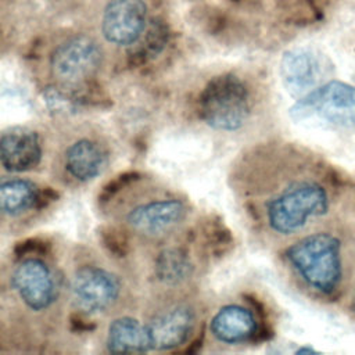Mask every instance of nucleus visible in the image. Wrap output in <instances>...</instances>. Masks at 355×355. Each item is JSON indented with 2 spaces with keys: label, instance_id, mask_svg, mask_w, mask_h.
I'll return each instance as SVG.
<instances>
[{
  "label": "nucleus",
  "instance_id": "nucleus-1",
  "mask_svg": "<svg viewBox=\"0 0 355 355\" xmlns=\"http://www.w3.org/2000/svg\"><path fill=\"white\" fill-rule=\"evenodd\" d=\"M261 191H250L247 209L272 239L288 243L352 205L338 171L291 144L261 153Z\"/></svg>",
  "mask_w": 355,
  "mask_h": 355
},
{
  "label": "nucleus",
  "instance_id": "nucleus-2",
  "mask_svg": "<svg viewBox=\"0 0 355 355\" xmlns=\"http://www.w3.org/2000/svg\"><path fill=\"white\" fill-rule=\"evenodd\" d=\"M283 259L306 297L344 308L355 280L354 205L286 243Z\"/></svg>",
  "mask_w": 355,
  "mask_h": 355
},
{
  "label": "nucleus",
  "instance_id": "nucleus-3",
  "mask_svg": "<svg viewBox=\"0 0 355 355\" xmlns=\"http://www.w3.org/2000/svg\"><path fill=\"white\" fill-rule=\"evenodd\" d=\"M252 110L247 85L233 73L212 78L197 100L200 119L220 132H236L248 121Z\"/></svg>",
  "mask_w": 355,
  "mask_h": 355
},
{
  "label": "nucleus",
  "instance_id": "nucleus-4",
  "mask_svg": "<svg viewBox=\"0 0 355 355\" xmlns=\"http://www.w3.org/2000/svg\"><path fill=\"white\" fill-rule=\"evenodd\" d=\"M290 114L297 122L315 121L337 130L355 132V86L341 80L324 82L301 96Z\"/></svg>",
  "mask_w": 355,
  "mask_h": 355
},
{
  "label": "nucleus",
  "instance_id": "nucleus-5",
  "mask_svg": "<svg viewBox=\"0 0 355 355\" xmlns=\"http://www.w3.org/2000/svg\"><path fill=\"white\" fill-rule=\"evenodd\" d=\"M103 53L89 35H73L62 40L50 55L53 78L64 89H82L100 71Z\"/></svg>",
  "mask_w": 355,
  "mask_h": 355
},
{
  "label": "nucleus",
  "instance_id": "nucleus-6",
  "mask_svg": "<svg viewBox=\"0 0 355 355\" xmlns=\"http://www.w3.org/2000/svg\"><path fill=\"white\" fill-rule=\"evenodd\" d=\"M10 286L24 306L36 313L53 308L60 297L57 273L39 255L19 258L11 270Z\"/></svg>",
  "mask_w": 355,
  "mask_h": 355
},
{
  "label": "nucleus",
  "instance_id": "nucleus-7",
  "mask_svg": "<svg viewBox=\"0 0 355 355\" xmlns=\"http://www.w3.org/2000/svg\"><path fill=\"white\" fill-rule=\"evenodd\" d=\"M69 291L78 309L87 315H100L115 308L122 295V284L111 270L96 263L75 269Z\"/></svg>",
  "mask_w": 355,
  "mask_h": 355
},
{
  "label": "nucleus",
  "instance_id": "nucleus-8",
  "mask_svg": "<svg viewBox=\"0 0 355 355\" xmlns=\"http://www.w3.org/2000/svg\"><path fill=\"white\" fill-rule=\"evenodd\" d=\"M187 215L186 204L173 196L150 197L122 212L126 229L141 237L157 239L173 232Z\"/></svg>",
  "mask_w": 355,
  "mask_h": 355
},
{
  "label": "nucleus",
  "instance_id": "nucleus-9",
  "mask_svg": "<svg viewBox=\"0 0 355 355\" xmlns=\"http://www.w3.org/2000/svg\"><path fill=\"white\" fill-rule=\"evenodd\" d=\"M196 311L187 302H173L154 311L146 329L151 351H172L184 345L196 327Z\"/></svg>",
  "mask_w": 355,
  "mask_h": 355
},
{
  "label": "nucleus",
  "instance_id": "nucleus-10",
  "mask_svg": "<svg viewBox=\"0 0 355 355\" xmlns=\"http://www.w3.org/2000/svg\"><path fill=\"white\" fill-rule=\"evenodd\" d=\"M61 171L69 182L86 184L98 178L110 162V151L100 139L79 136L61 153Z\"/></svg>",
  "mask_w": 355,
  "mask_h": 355
},
{
  "label": "nucleus",
  "instance_id": "nucleus-11",
  "mask_svg": "<svg viewBox=\"0 0 355 355\" xmlns=\"http://www.w3.org/2000/svg\"><path fill=\"white\" fill-rule=\"evenodd\" d=\"M147 7L143 0H111L103 11L101 33L115 46H130L144 33Z\"/></svg>",
  "mask_w": 355,
  "mask_h": 355
},
{
  "label": "nucleus",
  "instance_id": "nucleus-12",
  "mask_svg": "<svg viewBox=\"0 0 355 355\" xmlns=\"http://www.w3.org/2000/svg\"><path fill=\"white\" fill-rule=\"evenodd\" d=\"M327 71L324 57L304 47L288 50L280 62L282 80L293 96H304L322 85Z\"/></svg>",
  "mask_w": 355,
  "mask_h": 355
},
{
  "label": "nucleus",
  "instance_id": "nucleus-13",
  "mask_svg": "<svg viewBox=\"0 0 355 355\" xmlns=\"http://www.w3.org/2000/svg\"><path fill=\"white\" fill-rule=\"evenodd\" d=\"M43 157L40 135L28 126H11L0 137V162L4 171L19 173L36 168Z\"/></svg>",
  "mask_w": 355,
  "mask_h": 355
},
{
  "label": "nucleus",
  "instance_id": "nucleus-14",
  "mask_svg": "<svg viewBox=\"0 0 355 355\" xmlns=\"http://www.w3.org/2000/svg\"><path fill=\"white\" fill-rule=\"evenodd\" d=\"M55 200L49 189H39L32 180L4 178L0 183V208L4 218H21L31 211H40Z\"/></svg>",
  "mask_w": 355,
  "mask_h": 355
},
{
  "label": "nucleus",
  "instance_id": "nucleus-15",
  "mask_svg": "<svg viewBox=\"0 0 355 355\" xmlns=\"http://www.w3.org/2000/svg\"><path fill=\"white\" fill-rule=\"evenodd\" d=\"M209 333L223 344H244L258 333V322L251 309L237 304H227L211 318Z\"/></svg>",
  "mask_w": 355,
  "mask_h": 355
},
{
  "label": "nucleus",
  "instance_id": "nucleus-16",
  "mask_svg": "<svg viewBox=\"0 0 355 355\" xmlns=\"http://www.w3.org/2000/svg\"><path fill=\"white\" fill-rule=\"evenodd\" d=\"M105 347L115 354H144L150 352V341L146 324L133 316H118L107 329Z\"/></svg>",
  "mask_w": 355,
  "mask_h": 355
},
{
  "label": "nucleus",
  "instance_id": "nucleus-17",
  "mask_svg": "<svg viewBox=\"0 0 355 355\" xmlns=\"http://www.w3.org/2000/svg\"><path fill=\"white\" fill-rule=\"evenodd\" d=\"M193 273L189 254L180 247H168L154 259V276L164 286L173 287L186 282Z\"/></svg>",
  "mask_w": 355,
  "mask_h": 355
},
{
  "label": "nucleus",
  "instance_id": "nucleus-18",
  "mask_svg": "<svg viewBox=\"0 0 355 355\" xmlns=\"http://www.w3.org/2000/svg\"><path fill=\"white\" fill-rule=\"evenodd\" d=\"M122 233L123 232L114 227L101 229V241L104 247L115 257H125L129 251L128 239Z\"/></svg>",
  "mask_w": 355,
  "mask_h": 355
},
{
  "label": "nucleus",
  "instance_id": "nucleus-19",
  "mask_svg": "<svg viewBox=\"0 0 355 355\" xmlns=\"http://www.w3.org/2000/svg\"><path fill=\"white\" fill-rule=\"evenodd\" d=\"M344 309L348 311V313L355 319V280L352 283V287H351V291H349V295H348V300L344 305Z\"/></svg>",
  "mask_w": 355,
  "mask_h": 355
}]
</instances>
